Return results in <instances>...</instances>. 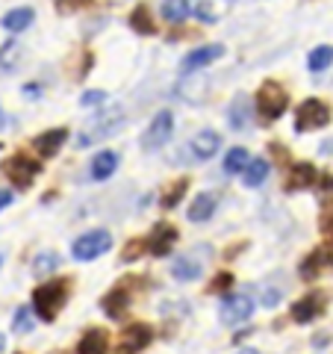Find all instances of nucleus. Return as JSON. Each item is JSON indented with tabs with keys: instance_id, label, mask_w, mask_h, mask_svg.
I'll return each mask as SVG.
<instances>
[{
	"instance_id": "nucleus-19",
	"label": "nucleus",
	"mask_w": 333,
	"mask_h": 354,
	"mask_svg": "<svg viewBox=\"0 0 333 354\" xmlns=\"http://www.w3.org/2000/svg\"><path fill=\"white\" fill-rule=\"evenodd\" d=\"M216 195H209V192H201L195 198L192 204H189V221H198V225H201V221H207V218H213V213H216Z\"/></svg>"
},
{
	"instance_id": "nucleus-7",
	"label": "nucleus",
	"mask_w": 333,
	"mask_h": 354,
	"mask_svg": "<svg viewBox=\"0 0 333 354\" xmlns=\"http://www.w3.org/2000/svg\"><path fill=\"white\" fill-rule=\"evenodd\" d=\"M39 171H41V165L36 160L24 157V153H15V157H9L3 162V174L9 177V183L18 186V189H27V186L39 177Z\"/></svg>"
},
{
	"instance_id": "nucleus-5",
	"label": "nucleus",
	"mask_w": 333,
	"mask_h": 354,
	"mask_svg": "<svg viewBox=\"0 0 333 354\" xmlns=\"http://www.w3.org/2000/svg\"><path fill=\"white\" fill-rule=\"evenodd\" d=\"M109 248H113V236H109L106 230H92V234H83V236L74 239L71 254H74V260L86 263V260L101 257V254H106Z\"/></svg>"
},
{
	"instance_id": "nucleus-39",
	"label": "nucleus",
	"mask_w": 333,
	"mask_h": 354,
	"mask_svg": "<svg viewBox=\"0 0 333 354\" xmlns=\"http://www.w3.org/2000/svg\"><path fill=\"white\" fill-rule=\"evenodd\" d=\"M236 354H257V351H254V348H242V351H236Z\"/></svg>"
},
{
	"instance_id": "nucleus-34",
	"label": "nucleus",
	"mask_w": 333,
	"mask_h": 354,
	"mask_svg": "<svg viewBox=\"0 0 333 354\" xmlns=\"http://www.w3.org/2000/svg\"><path fill=\"white\" fill-rule=\"evenodd\" d=\"M92 0H59V12H74V9H83V6H88Z\"/></svg>"
},
{
	"instance_id": "nucleus-31",
	"label": "nucleus",
	"mask_w": 333,
	"mask_h": 354,
	"mask_svg": "<svg viewBox=\"0 0 333 354\" xmlns=\"http://www.w3.org/2000/svg\"><path fill=\"white\" fill-rule=\"evenodd\" d=\"M12 330L15 334H27V330H32V307H18V313L12 319Z\"/></svg>"
},
{
	"instance_id": "nucleus-15",
	"label": "nucleus",
	"mask_w": 333,
	"mask_h": 354,
	"mask_svg": "<svg viewBox=\"0 0 333 354\" xmlns=\"http://www.w3.org/2000/svg\"><path fill=\"white\" fill-rule=\"evenodd\" d=\"M65 139H68V130H65V127H53L48 133H39L36 142H32V148H36L41 157H53V153H59V148L65 145Z\"/></svg>"
},
{
	"instance_id": "nucleus-11",
	"label": "nucleus",
	"mask_w": 333,
	"mask_h": 354,
	"mask_svg": "<svg viewBox=\"0 0 333 354\" xmlns=\"http://www.w3.org/2000/svg\"><path fill=\"white\" fill-rule=\"evenodd\" d=\"M321 313H325V292H310L307 298L292 304V319L298 325L313 322V319H318Z\"/></svg>"
},
{
	"instance_id": "nucleus-25",
	"label": "nucleus",
	"mask_w": 333,
	"mask_h": 354,
	"mask_svg": "<svg viewBox=\"0 0 333 354\" xmlns=\"http://www.w3.org/2000/svg\"><path fill=\"white\" fill-rule=\"evenodd\" d=\"M130 27L136 30V32H145V36H153V32H157V24L151 21L148 6H136V9H133V15H130Z\"/></svg>"
},
{
	"instance_id": "nucleus-8",
	"label": "nucleus",
	"mask_w": 333,
	"mask_h": 354,
	"mask_svg": "<svg viewBox=\"0 0 333 354\" xmlns=\"http://www.w3.org/2000/svg\"><path fill=\"white\" fill-rule=\"evenodd\" d=\"M171 133H174V115L169 113V109H162V113L153 115V121L148 124L145 136H142V148L145 151H160L165 142L171 139Z\"/></svg>"
},
{
	"instance_id": "nucleus-10",
	"label": "nucleus",
	"mask_w": 333,
	"mask_h": 354,
	"mask_svg": "<svg viewBox=\"0 0 333 354\" xmlns=\"http://www.w3.org/2000/svg\"><path fill=\"white\" fill-rule=\"evenodd\" d=\"M130 283H133V281L118 283L115 290H109V292L104 295L101 307H104V313H106L109 319H118V316H124V313H127V307H130V301H133V290H130Z\"/></svg>"
},
{
	"instance_id": "nucleus-30",
	"label": "nucleus",
	"mask_w": 333,
	"mask_h": 354,
	"mask_svg": "<svg viewBox=\"0 0 333 354\" xmlns=\"http://www.w3.org/2000/svg\"><path fill=\"white\" fill-rule=\"evenodd\" d=\"M186 189H189V177H180V180H174L171 189L162 195V207H165V209H174L177 204H180V198L186 195Z\"/></svg>"
},
{
	"instance_id": "nucleus-27",
	"label": "nucleus",
	"mask_w": 333,
	"mask_h": 354,
	"mask_svg": "<svg viewBox=\"0 0 333 354\" xmlns=\"http://www.w3.org/2000/svg\"><path fill=\"white\" fill-rule=\"evenodd\" d=\"M18 62H21V44L18 41L0 44V68H3V71H15Z\"/></svg>"
},
{
	"instance_id": "nucleus-35",
	"label": "nucleus",
	"mask_w": 333,
	"mask_h": 354,
	"mask_svg": "<svg viewBox=\"0 0 333 354\" xmlns=\"http://www.w3.org/2000/svg\"><path fill=\"white\" fill-rule=\"evenodd\" d=\"M233 283V278L227 272H221V274H216V281L209 283V292H218V290H227V286Z\"/></svg>"
},
{
	"instance_id": "nucleus-20",
	"label": "nucleus",
	"mask_w": 333,
	"mask_h": 354,
	"mask_svg": "<svg viewBox=\"0 0 333 354\" xmlns=\"http://www.w3.org/2000/svg\"><path fill=\"white\" fill-rule=\"evenodd\" d=\"M32 18H36V12H32L30 6H18V9H12V12L3 15L0 27L9 30V32H21V30H27L32 24Z\"/></svg>"
},
{
	"instance_id": "nucleus-1",
	"label": "nucleus",
	"mask_w": 333,
	"mask_h": 354,
	"mask_svg": "<svg viewBox=\"0 0 333 354\" xmlns=\"http://www.w3.org/2000/svg\"><path fill=\"white\" fill-rule=\"evenodd\" d=\"M121 124H124V113H121L118 106L106 109V113H97L92 121H86L80 133H77V148H88L92 142L109 139L113 133L121 130Z\"/></svg>"
},
{
	"instance_id": "nucleus-36",
	"label": "nucleus",
	"mask_w": 333,
	"mask_h": 354,
	"mask_svg": "<svg viewBox=\"0 0 333 354\" xmlns=\"http://www.w3.org/2000/svg\"><path fill=\"white\" fill-rule=\"evenodd\" d=\"M104 92H86L83 95V106H92V104H104Z\"/></svg>"
},
{
	"instance_id": "nucleus-21",
	"label": "nucleus",
	"mask_w": 333,
	"mask_h": 354,
	"mask_svg": "<svg viewBox=\"0 0 333 354\" xmlns=\"http://www.w3.org/2000/svg\"><path fill=\"white\" fill-rule=\"evenodd\" d=\"M115 169H118V153L104 151V153H97L92 162V177L95 180H106V177L115 174Z\"/></svg>"
},
{
	"instance_id": "nucleus-18",
	"label": "nucleus",
	"mask_w": 333,
	"mask_h": 354,
	"mask_svg": "<svg viewBox=\"0 0 333 354\" xmlns=\"http://www.w3.org/2000/svg\"><path fill=\"white\" fill-rule=\"evenodd\" d=\"M106 348H109V337L101 328L86 330L83 339L77 342V354H106Z\"/></svg>"
},
{
	"instance_id": "nucleus-42",
	"label": "nucleus",
	"mask_w": 333,
	"mask_h": 354,
	"mask_svg": "<svg viewBox=\"0 0 333 354\" xmlns=\"http://www.w3.org/2000/svg\"><path fill=\"white\" fill-rule=\"evenodd\" d=\"M0 263H3V254H0Z\"/></svg>"
},
{
	"instance_id": "nucleus-24",
	"label": "nucleus",
	"mask_w": 333,
	"mask_h": 354,
	"mask_svg": "<svg viewBox=\"0 0 333 354\" xmlns=\"http://www.w3.org/2000/svg\"><path fill=\"white\" fill-rule=\"evenodd\" d=\"M251 109H248V97H236V101L230 104V127L233 130H245L248 124H251Z\"/></svg>"
},
{
	"instance_id": "nucleus-22",
	"label": "nucleus",
	"mask_w": 333,
	"mask_h": 354,
	"mask_svg": "<svg viewBox=\"0 0 333 354\" xmlns=\"http://www.w3.org/2000/svg\"><path fill=\"white\" fill-rule=\"evenodd\" d=\"M201 272H204V266L192 257H177L171 263V274L177 281H195V278H201Z\"/></svg>"
},
{
	"instance_id": "nucleus-16",
	"label": "nucleus",
	"mask_w": 333,
	"mask_h": 354,
	"mask_svg": "<svg viewBox=\"0 0 333 354\" xmlns=\"http://www.w3.org/2000/svg\"><path fill=\"white\" fill-rule=\"evenodd\" d=\"M316 165H310V162H295L292 169H289V177H286V189L289 192H301L307 189V186H313L316 183Z\"/></svg>"
},
{
	"instance_id": "nucleus-37",
	"label": "nucleus",
	"mask_w": 333,
	"mask_h": 354,
	"mask_svg": "<svg viewBox=\"0 0 333 354\" xmlns=\"http://www.w3.org/2000/svg\"><path fill=\"white\" fill-rule=\"evenodd\" d=\"M9 204H12V192H9V189H0V209L9 207Z\"/></svg>"
},
{
	"instance_id": "nucleus-23",
	"label": "nucleus",
	"mask_w": 333,
	"mask_h": 354,
	"mask_svg": "<svg viewBox=\"0 0 333 354\" xmlns=\"http://www.w3.org/2000/svg\"><path fill=\"white\" fill-rule=\"evenodd\" d=\"M269 171H272L269 160H248V165L242 169V174H245V186H260V183H265Z\"/></svg>"
},
{
	"instance_id": "nucleus-40",
	"label": "nucleus",
	"mask_w": 333,
	"mask_h": 354,
	"mask_svg": "<svg viewBox=\"0 0 333 354\" xmlns=\"http://www.w3.org/2000/svg\"><path fill=\"white\" fill-rule=\"evenodd\" d=\"M6 348V339H3V334H0V351H3Z\"/></svg>"
},
{
	"instance_id": "nucleus-6",
	"label": "nucleus",
	"mask_w": 333,
	"mask_h": 354,
	"mask_svg": "<svg viewBox=\"0 0 333 354\" xmlns=\"http://www.w3.org/2000/svg\"><path fill=\"white\" fill-rule=\"evenodd\" d=\"M254 316V298L245 292H230L225 295V301L218 307V319L225 325H239V322H248Z\"/></svg>"
},
{
	"instance_id": "nucleus-28",
	"label": "nucleus",
	"mask_w": 333,
	"mask_h": 354,
	"mask_svg": "<svg viewBox=\"0 0 333 354\" xmlns=\"http://www.w3.org/2000/svg\"><path fill=\"white\" fill-rule=\"evenodd\" d=\"M189 15V0H162V18L171 24H180Z\"/></svg>"
},
{
	"instance_id": "nucleus-4",
	"label": "nucleus",
	"mask_w": 333,
	"mask_h": 354,
	"mask_svg": "<svg viewBox=\"0 0 333 354\" xmlns=\"http://www.w3.org/2000/svg\"><path fill=\"white\" fill-rule=\"evenodd\" d=\"M327 121H330V106L325 101H318V97H307L295 113V130L298 133L318 130V127H325Z\"/></svg>"
},
{
	"instance_id": "nucleus-38",
	"label": "nucleus",
	"mask_w": 333,
	"mask_h": 354,
	"mask_svg": "<svg viewBox=\"0 0 333 354\" xmlns=\"http://www.w3.org/2000/svg\"><path fill=\"white\" fill-rule=\"evenodd\" d=\"M321 225H325V230H327V234H333V213H330L325 221H321Z\"/></svg>"
},
{
	"instance_id": "nucleus-29",
	"label": "nucleus",
	"mask_w": 333,
	"mask_h": 354,
	"mask_svg": "<svg viewBox=\"0 0 333 354\" xmlns=\"http://www.w3.org/2000/svg\"><path fill=\"white\" fill-rule=\"evenodd\" d=\"M248 151L245 148H233V151H227V157H225V171L227 174H242V169L248 165Z\"/></svg>"
},
{
	"instance_id": "nucleus-2",
	"label": "nucleus",
	"mask_w": 333,
	"mask_h": 354,
	"mask_svg": "<svg viewBox=\"0 0 333 354\" xmlns=\"http://www.w3.org/2000/svg\"><path fill=\"white\" fill-rule=\"evenodd\" d=\"M65 298H68V281H48L36 286V292H32V310L44 322H53L65 304Z\"/></svg>"
},
{
	"instance_id": "nucleus-41",
	"label": "nucleus",
	"mask_w": 333,
	"mask_h": 354,
	"mask_svg": "<svg viewBox=\"0 0 333 354\" xmlns=\"http://www.w3.org/2000/svg\"><path fill=\"white\" fill-rule=\"evenodd\" d=\"M0 124H3V113H0Z\"/></svg>"
},
{
	"instance_id": "nucleus-9",
	"label": "nucleus",
	"mask_w": 333,
	"mask_h": 354,
	"mask_svg": "<svg viewBox=\"0 0 333 354\" xmlns=\"http://www.w3.org/2000/svg\"><path fill=\"white\" fill-rule=\"evenodd\" d=\"M153 339V328L151 325H130L118 334V342H115V354H139L142 348L148 346Z\"/></svg>"
},
{
	"instance_id": "nucleus-26",
	"label": "nucleus",
	"mask_w": 333,
	"mask_h": 354,
	"mask_svg": "<svg viewBox=\"0 0 333 354\" xmlns=\"http://www.w3.org/2000/svg\"><path fill=\"white\" fill-rule=\"evenodd\" d=\"M330 62H333V48H327V44H318V48L307 57V68L318 74V71L330 68Z\"/></svg>"
},
{
	"instance_id": "nucleus-3",
	"label": "nucleus",
	"mask_w": 333,
	"mask_h": 354,
	"mask_svg": "<svg viewBox=\"0 0 333 354\" xmlns=\"http://www.w3.org/2000/svg\"><path fill=\"white\" fill-rule=\"evenodd\" d=\"M286 106H289V95H286V88L280 83H274V80H265L260 86V92H257V113L263 121H277L283 113H286Z\"/></svg>"
},
{
	"instance_id": "nucleus-13",
	"label": "nucleus",
	"mask_w": 333,
	"mask_h": 354,
	"mask_svg": "<svg viewBox=\"0 0 333 354\" xmlns=\"http://www.w3.org/2000/svg\"><path fill=\"white\" fill-rule=\"evenodd\" d=\"M177 242V227L174 225H157L153 227V234L148 236V251L153 257H165Z\"/></svg>"
},
{
	"instance_id": "nucleus-33",
	"label": "nucleus",
	"mask_w": 333,
	"mask_h": 354,
	"mask_svg": "<svg viewBox=\"0 0 333 354\" xmlns=\"http://www.w3.org/2000/svg\"><path fill=\"white\" fill-rule=\"evenodd\" d=\"M148 248V242H142V239H130L127 245H124V251H121V260L124 263H133V260H139V254Z\"/></svg>"
},
{
	"instance_id": "nucleus-12",
	"label": "nucleus",
	"mask_w": 333,
	"mask_h": 354,
	"mask_svg": "<svg viewBox=\"0 0 333 354\" xmlns=\"http://www.w3.org/2000/svg\"><path fill=\"white\" fill-rule=\"evenodd\" d=\"M218 57H225V48H221V44H207V48H195V50H189L186 57H183V65H180V68H183L186 74H192V71H198V68H204V65L216 62Z\"/></svg>"
},
{
	"instance_id": "nucleus-32",
	"label": "nucleus",
	"mask_w": 333,
	"mask_h": 354,
	"mask_svg": "<svg viewBox=\"0 0 333 354\" xmlns=\"http://www.w3.org/2000/svg\"><path fill=\"white\" fill-rule=\"evenodd\" d=\"M59 266V257L57 254H39V260H36V266H32V272L39 274V278H44L48 272H53Z\"/></svg>"
},
{
	"instance_id": "nucleus-17",
	"label": "nucleus",
	"mask_w": 333,
	"mask_h": 354,
	"mask_svg": "<svg viewBox=\"0 0 333 354\" xmlns=\"http://www.w3.org/2000/svg\"><path fill=\"white\" fill-rule=\"evenodd\" d=\"M327 266H333V254H330L327 248H316V251L310 254V257H304V263H301V278L313 281V278H318L321 269H327Z\"/></svg>"
},
{
	"instance_id": "nucleus-14",
	"label": "nucleus",
	"mask_w": 333,
	"mask_h": 354,
	"mask_svg": "<svg viewBox=\"0 0 333 354\" xmlns=\"http://www.w3.org/2000/svg\"><path fill=\"white\" fill-rule=\"evenodd\" d=\"M221 148V136L216 130H201L198 136L189 142V153L195 160H213V153Z\"/></svg>"
}]
</instances>
